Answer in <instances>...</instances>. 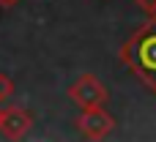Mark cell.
Returning a JSON list of instances; mask_svg holds the SVG:
<instances>
[{
	"label": "cell",
	"instance_id": "obj_1",
	"mask_svg": "<svg viewBox=\"0 0 156 142\" xmlns=\"http://www.w3.org/2000/svg\"><path fill=\"white\" fill-rule=\"evenodd\" d=\"M121 63L151 93H156V16H148V22L123 41Z\"/></svg>",
	"mask_w": 156,
	"mask_h": 142
},
{
	"label": "cell",
	"instance_id": "obj_2",
	"mask_svg": "<svg viewBox=\"0 0 156 142\" xmlns=\"http://www.w3.org/2000/svg\"><path fill=\"white\" fill-rule=\"evenodd\" d=\"M69 99H71L80 109H85V107H107L110 93H107V88L101 85V79H99L96 74H82V77H77V82L69 88Z\"/></svg>",
	"mask_w": 156,
	"mask_h": 142
},
{
	"label": "cell",
	"instance_id": "obj_3",
	"mask_svg": "<svg viewBox=\"0 0 156 142\" xmlns=\"http://www.w3.org/2000/svg\"><path fill=\"white\" fill-rule=\"evenodd\" d=\"M77 129L85 140H104L115 129V118L107 112V107H85L77 118Z\"/></svg>",
	"mask_w": 156,
	"mask_h": 142
},
{
	"label": "cell",
	"instance_id": "obj_4",
	"mask_svg": "<svg viewBox=\"0 0 156 142\" xmlns=\"http://www.w3.org/2000/svg\"><path fill=\"white\" fill-rule=\"evenodd\" d=\"M33 129V115L25 109V107H3V126H0V134H5L8 140H22L27 131Z\"/></svg>",
	"mask_w": 156,
	"mask_h": 142
},
{
	"label": "cell",
	"instance_id": "obj_5",
	"mask_svg": "<svg viewBox=\"0 0 156 142\" xmlns=\"http://www.w3.org/2000/svg\"><path fill=\"white\" fill-rule=\"evenodd\" d=\"M11 93H14V82H11L5 74H0V101L11 99Z\"/></svg>",
	"mask_w": 156,
	"mask_h": 142
},
{
	"label": "cell",
	"instance_id": "obj_6",
	"mask_svg": "<svg viewBox=\"0 0 156 142\" xmlns=\"http://www.w3.org/2000/svg\"><path fill=\"white\" fill-rule=\"evenodd\" d=\"M134 3H137V8H140L143 14L156 16V0H134Z\"/></svg>",
	"mask_w": 156,
	"mask_h": 142
},
{
	"label": "cell",
	"instance_id": "obj_7",
	"mask_svg": "<svg viewBox=\"0 0 156 142\" xmlns=\"http://www.w3.org/2000/svg\"><path fill=\"white\" fill-rule=\"evenodd\" d=\"M19 0H0V8H14Z\"/></svg>",
	"mask_w": 156,
	"mask_h": 142
},
{
	"label": "cell",
	"instance_id": "obj_8",
	"mask_svg": "<svg viewBox=\"0 0 156 142\" xmlns=\"http://www.w3.org/2000/svg\"><path fill=\"white\" fill-rule=\"evenodd\" d=\"M0 126H3V107H0Z\"/></svg>",
	"mask_w": 156,
	"mask_h": 142
}]
</instances>
